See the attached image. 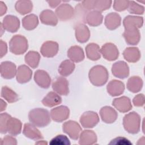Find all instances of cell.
<instances>
[{
  "label": "cell",
  "mask_w": 145,
  "mask_h": 145,
  "mask_svg": "<svg viewBox=\"0 0 145 145\" xmlns=\"http://www.w3.org/2000/svg\"><path fill=\"white\" fill-rule=\"evenodd\" d=\"M50 114L46 109L35 108L31 110L28 114L29 121L36 127H44L50 122Z\"/></svg>",
  "instance_id": "1"
},
{
  "label": "cell",
  "mask_w": 145,
  "mask_h": 145,
  "mask_svg": "<svg viewBox=\"0 0 145 145\" xmlns=\"http://www.w3.org/2000/svg\"><path fill=\"white\" fill-rule=\"evenodd\" d=\"M38 24V18L35 14L27 15L22 19V25L23 27L28 31L35 29L37 26Z\"/></svg>",
  "instance_id": "35"
},
{
  "label": "cell",
  "mask_w": 145,
  "mask_h": 145,
  "mask_svg": "<svg viewBox=\"0 0 145 145\" xmlns=\"http://www.w3.org/2000/svg\"><path fill=\"white\" fill-rule=\"evenodd\" d=\"M0 8H1V10H0V11H1L0 15L2 16L4 14L6 13V12L7 11V7H6L5 4L2 1L0 2Z\"/></svg>",
  "instance_id": "50"
},
{
  "label": "cell",
  "mask_w": 145,
  "mask_h": 145,
  "mask_svg": "<svg viewBox=\"0 0 145 145\" xmlns=\"http://www.w3.org/2000/svg\"><path fill=\"white\" fill-rule=\"evenodd\" d=\"M59 50V46L57 42L52 41L45 42L40 48L41 54L45 57L50 58L55 56Z\"/></svg>",
  "instance_id": "13"
},
{
  "label": "cell",
  "mask_w": 145,
  "mask_h": 145,
  "mask_svg": "<svg viewBox=\"0 0 145 145\" xmlns=\"http://www.w3.org/2000/svg\"><path fill=\"white\" fill-rule=\"evenodd\" d=\"M103 16L101 12L93 10L88 12L85 19V23L90 26L95 27L100 25L103 22Z\"/></svg>",
  "instance_id": "28"
},
{
  "label": "cell",
  "mask_w": 145,
  "mask_h": 145,
  "mask_svg": "<svg viewBox=\"0 0 145 145\" xmlns=\"http://www.w3.org/2000/svg\"><path fill=\"white\" fill-rule=\"evenodd\" d=\"M127 44L131 45H137L140 40V34L138 28L136 27L125 28V31L123 33Z\"/></svg>",
  "instance_id": "10"
},
{
  "label": "cell",
  "mask_w": 145,
  "mask_h": 145,
  "mask_svg": "<svg viewBox=\"0 0 145 145\" xmlns=\"http://www.w3.org/2000/svg\"><path fill=\"white\" fill-rule=\"evenodd\" d=\"M7 104L5 101H4L2 99H1V112H2L3 110L6 109Z\"/></svg>",
  "instance_id": "52"
},
{
  "label": "cell",
  "mask_w": 145,
  "mask_h": 145,
  "mask_svg": "<svg viewBox=\"0 0 145 145\" xmlns=\"http://www.w3.org/2000/svg\"><path fill=\"white\" fill-rule=\"evenodd\" d=\"M123 125L125 129L128 133L137 134L140 130V117L137 113L130 112L124 116Z\"/></svg>",
  "instance_id": "3"
},
{
  "label": "cell",
  "mask_w": 145,
  "mask_h": 145,
  "mask_svg": "<svg viewBox=\"0 0 145 145\" xmlns=\"http://www.w3.org/2000/svg\"><path fill=\"white\" fill-rule=\"evenodd\" d=\"M121 18L119 14L111 12L108 14L105 18V25L110 30H114L121 25Z\"/></svg>",
  "instance_id": "24"
},
{
  "label": "cell",
  "mask_w": 145,
  "mask_h": 145,
  "mask_svg": "<svg viewBox=\"0 0 145 145\" xmlns=\"http://www.w3.org/2000/svg\"><path fill=\"white\" fill-rule=\"evenodd\" d=\"M67 56L72 62H79L84 58V54L82 48L79 46H72L67 51Z\"/></svg>",
  "instance_id": "27"
},
{
  "label": "cell",
  "mask_w": 145,
  "mask_h": 145,
  "mask_svg": "<svg viewBox=\"0 0 145 145\" xmlns=\"http://www.w3.org/2000/svg\"><path fill=\"white\" fill-rule=\"evenodd\" d=\"M109 144H123V145H130L132 143L126 138L119 137L117 138H114V139L112 140V141L109 143Z\"/></svg>",
  "instance_id": "45"
},
{
  "label": "cell",
  "mask_w": 145,
  "mask_h": 145,
  "mask_svg": "<svg viewBox=\"0 0 145 145\" xmlns=\"http://www.w3.org/2000/svg\"><path fill=\"white\" fill-rule=\"evenodd\" d=\"M25 62L32 68H36L38 66L40 56L39 53L35 51H29L25 56Z\"/></svg>",
  "instance_id": "37"
},
{
  "label": "cell",
  "mask_w": 145,
  "mask_h": 145,
  "mask_svg": "<svg viewBox=\"0 0 145 145\" xmlns=\"http://www.w3.org/2000/svg\"><path fill=\"white\" fill-rule=\"evenodd\" d=\"M16 65L10 61H4L1 64V75L7 79H12L16 74Z\"/></svg>",
  "instance_id": "15"
},
{
  "label": "cell",
  "mask_w": 145,
  "mask_h": 145,
  "mask_svg": "<svg viewBox=\"0 0 145 145\" xmlns=\"http://www.w3.org/2000/svg\"><path fill=\"white\" fill-rule=\"evenodd\" d=\"M86 55L88 58L92 61H96L100 58L101 53L99 46L95 43H90L86 47Z\"/></svg>",
  "instance_id": "31"
},
{
  "label": "cell",
  "mask_w": 145,
  "mask_h": 145,
  "mask_svg": "<svg viewBox=\"0 0 145 145\" xmlns=\"http://www.w3.org/2000/svg\"><path fill=\"white\" fill-rule=\"evenodd\" d=\"M129 3V1H114L113 8L117 11H124L127 8Z\"/></svg>",
  "instance_id": "44"
},
{
  "label": "cell",
  "mask_w": 145,
  "mask_h": 145,
  "mask_svg": "<svg viewBox=\"0 0 145 145\" xmlns=\"http://www.w3.org/2000/svg\"><path fill=\"white\" fill-rule=\"evenodd\" d=\"M34 80L40 87L43 88H49L51 83L49 75L46 71L42 70H38L35 71Z\"/></svg>",
  "instance_id": "16"
},
{
  "label": "cell",
  "mask_w": 145,
  "mask_h": 145,
  "mask_svg": "<svg viewBox=\"0 0 145 145\" xmlns=\"http://www.w3.org/2000/svg\"><path fill=\"white\" fill-rule=\"evenodd\" d=\"M0 56L1 58L3 57L7 53V46L5 42H4L3 40H1L0 41Z\"/></svg>",
  "instance_id": "49"
},
{
  "label": "cell",
  "mask_w": 145,
  "mask_h": 145,
  "mask_svg": "<svg viewBox=\"0 0 145 145\" xmlns=\"http://www.w3.org/2000/svg\"><path fill=\"white\" fill-rule=\"evenodd\" d=\"M1 96L10 103H15L19 100L18 95L7 86L2 87Z\"/></svg>",
  "instance_id": "38"
},
{
  "label": "cell",
  "mask_w": 145,
  "mask_h": 145,
  "mask_svg": "<svg viewBox=\"0 0 145 145\" xmlns=\"http://www.w3.org/2000/svg\"><path fill=\"white\" fill-rule=\"evenodd\" d=\"M75 37L76 40L81 43L87 42L90 37V32L88 28L83 23L76 24L75 26Z\"/></svg>",
  "instance_id": "19"
},
{
  "label": "cell",
  "mask_w": 145,
  "mask_h": 145,
  "mask_svg": "<svg viewBox=\"0 0 145 145\" xmlns=\"http://www.w3.org/2000/svg\"><path fill=\"white\" fill-rule=\"evenodd\" d=\"M36 144H46L47 143L46 142H39L36 143Z\"/></svg>",
  "instance_id": "53"
},
{
  "label": "cell",
  "mask_w": 145,
  "mask_h": 145,
  "mask_svg": "<svg viewBox=\"0 0 145 145\" xmlns=\"http://www.w3.org/2000/svg\"><path fill=\"white\" fill-rule=\"evenodd\" d=\"M28 48L27 39L20 35L14 36L9 42V48L11 53L20 55L24 53Z\"/></svg>",
  "instance_id": "4"
},
{
  "label": "cell",
  "mask_w": 145,
  "mask_h": 145,
  "mask_svg": "<svg viewBox=\"0 0 145 145\" xmlns=\"http://www.w3.org/2000/svg\"><path fill=\"white\" fill-rule=\"evenodd\" d=\"M99 122L98 114L93 111L84 112L80 117V122L84 128H92Z\"/></svg>",
  "instance_id": "6"
},
{
  "label": "cell",
  "mask_w": 145,
  "mask_h": 145,
  "mask_svg": "<svg viewBox=\"0 0 145 145\" xmlns=\"http://www.w3.org/2000/svg\"><path fill=\"white\" fill-rule=\"evenodd\" d=\"M23 134L27 138L33 140H39L43 138L42 134L33 124L27 123L24 125Z\"/></svg>",
  "instance_id": "22"
},
{
  "label": "cell",
  "mask_w": 145,
  "mask_h": 145,
  "mask_svg": "<svg viewBox=\"0 0 145 145\" xmlns=\"http://www.w3.org/2000/svg\"><path fill=\"white\" fill-rule=\"evenodd\" d=\"M124 58L129 62H136L140 58V52L137 47H128L123 51Z\"/></svg>",
  "instance_id": "29"
},
{
  "label": "cell",
  "mask_w": 145,
  "mask_h": 145,
  "mask_svg": "<svg viewBox=\"0 0 145 145\" xmlns=\"http://www.w3.org/2000/svg\"><path fill=\"white\" fill-rule=\"evenodd\" d=\"M47 2L48 3L49 6H50L52 8H54L56 6H57L61 2V1H47Z\"/></svg>",
  "instance_id": "51"
},
{
  "label": "cell",
  "mask_w": 145,
  "mask_h": 145,
  "mask_svg": "<svg viewBox=\"0 0 145 145\" xmlns=\"http://www.w3.org/2000/svg\"><path fill=\"white\" fill-rule=\"evenodd\" d=\"M52 88L57 93L66 96L69 92V82L64 77H57L52 83Z\"/></svg>",
  "instance_id": "11"
},
{
  "label": "cell",
  "mask_w": 145,
  "mask_h": 145,
  "mask_svg": "<svg viewBox=\"0 0 145 145\" xmlns=\"http://www.w3.org/2000/svg\"><path fill=\"white\" fill-rule=\"evenodd\" d=\"M57 17L62 21L71 19L74 15V10L69 4L63 3L60 5L56 10Z\"/></svg>",
  "instance_id": "9"
},
{
  "label": "cell",
  "mask_w": 145,
  "mask_h": 145,
  "mask_svg": "<svg viewBox=\"0 0 145 145\" xmlns=\"http://www.w3.org/2000/svg\"><path fill=\"white\" fill-rule=\"evenodd\" d=\"M112 72L114 76L120 79H125L129 75V67L125 62L117 61L112 65Z\"/></svg>",
  "instance_id": "8"
},
{
  "label": "cell",
  "mask_w": 145,
  "mask_h": 145,
  "mask_svg": "<svg viewBox=\"0 0 145 145\" xmlns=\"http://www.w3.org/2000/svg\"><path fill=\"white\" fill-rule=\"evenodd\" d=\"M2 27L6 31L13 33L16 32L20 27V21L19 19L14 15H6L3 19Z\"/></svg>",
  "instance_id": "14"
},
{
  "label": "cell",
  "mask_w": 145,
  "mask_h": 145,
  "mask_svg": "<svg viewBox=\"0 0 145 145\" xmlns=\"http://www.w3.org/2000/svg\"><path fill=\"white\" fill-rule=\"evenodd\" d=\"M79 137V143L81 145L93 144L97 142L96 134L92 130H84L81 133Z\"/></svg>",
  "instance_id": "26"
},
{
  "label": "cell",
  "mask_w": 145,
  "mask_h": 145,
  "mask_svg": "<svg viewBox=\"0 0 145 145\" xmlns=\"http://www.w3.org/2000/svg\"><path fill=\"white\" fill-rule=\"evenodd\" d=\"M64 133H66L71 139L77 140L79 137L82 128L78 123L74 121H69L65 122L62 125Z\"/></svg>",
  "instance_id": "5"
},
{
  "label": "cell",
  "mask_w": 145,
  "mask_h": 145,
  "mask_svg": "<svg viewBox=\"0 0 145 145\" xmlns=\"http://www.w3.org/2000/svg\"><path fill=\"white\" fill-rule=\"evenodd\" d=\"M11 116L7 113H3L0 116V131L1 134H6V123L8 118Z\"/></svg>",
  "instance_id": "43"
},
{
  "label": "cell",
  "mask_w": 145,
  "mask_h": 145,
  "mask_svg": "<svg viewBox=\"0 0 145 145\" xmlns=\"http://www.w3.org/2000/svg\"><path fill=\"white\" fill-rule=\"evenodd\" d=\"M100 115L103 122L106 123H112L117 118V112L112 107L105 106L100 110Z\"/></svg>",
  "instance_id": "17"
},
{
  "label": "cell",
  "mask_w": 145,
  "mask_h": 145,
  "mask_svg": "<svg viewBox=\"0 0 145 145\" xmlns=\"http://www.w3.org/2000/svg\"><path fill=\"white\" fill-rule=\"evenodd\" d=\"M129 12L131 14H143L144 11V8L134 1H129V6L127 7Z\"/></svg>",
  "instance_id": "41"
},
{
  "label": "cell",
  "mask_w": 145,
  "mask_h": 145,
  "mask_svg": "<svg viewBox=\"0 0 145 145\" xmlns=\"http://www.w3.org/2000/svg\"><path fill=\"white\" fill-rule=\"evenodd\" d=\"M22 122L16 118L10 116L6 123V131L12 136L19 134L22 130Z\"/></svg>",
  "instance_id": "20"
},
{
  "label": "cell",
  "mask_w": 145,
  "mask_h": 145,
  "mask_svg": "<svg viewBox=\"0 0 145 145\" xmlns=\"http://www.w3.org/2000/svg\"><path fill=\"white\" fill-rule=\"evenodd\" d=\"M49 143L51 145H70V142L66 135L61 134L53 138Z\"/></svg>",
  "instance_id": "42"
},
{
  "label": "cell",
  "mask_w": 145,
  "mask_h": 145,
  "mask_svg": "<svg viewBox=\"0 0 145 145\" xmlns=\"http://www.w3.org/2000/svg\"><path fill=\"white\" fill-rule=\"evenodd\" d=\"M50 114L53 121L61 122L67 119L69 116L70 110L68 107L61 105L52 109Z\"/></svg>",
  "instance_id": "12"
},
{
  "label": "cell",
  "mask_w": 145,
  "mask_h": 145,
  "mask_svg": "<svg viewBox=\"0 0 145 145\" xmlns=\"http://www.w3.org/2000/svg\"><path fill=\"white\" fill-rule=\"evenodd\" d=\"M15 8L21 15H25L32 10V2L31 1H18L15 3Z\"/></svg>",
  "instance_id": "34"
},
{
  "label": "cell",
  "mask_w": 145,
  "mask_h": 145,
  "mask_svg": "<svg viewBox=\"0 0 145 145\" xmlns=\"http://www.w3.org/2000/svg\"><path fill=\"white\" fill-rule=\"evenodd\" d=\"M81 3L87 11L93 10L95 1H84Z\"/></svg>",
  "instance_id": "48"
},
{
  "label": "cell",
  "mask_w": 145,
  "mask_h": 145,
  "mask_svg": "<svg viewBox=\"0 0 145 145\" xmlns=\"http://www.w3.org/2000/svg\"><path fill=\"white\" fill-rule=\"evenodd\" d=\"M87 14V10L83 6L82 3H79L75 6L74 14L75 15V18L78 20H80L84 23Z\"/></svg>",
  "instance_id": "39"
},
{
  "label": "cell",
  "mask_w": 145,
  "mask_h": 145,
  "mask_svg": "<svg viewBox=\"0 0 145 145\" xmlns=\"http://www.w3.org/2000/svg\"><path fill=\"white\" fill-rule=\"evenodd\" d=\"M88 76L91 83L95 86L99 87L106 83L109 74L105 67L101 65H96L89 70Z\"/></svg>",
  "instance_id": "2"
},
{
  "label": "cell",
  "mask_w": 145,
  "mask_h": 145,
  "mask_svg": "<svg viewBox=\"0 0 145 145\" xmlns=\"http://www.w3.org/2000/svg\"><path fill=\"white\" fill-rule=\"evenodd\" d=\"M142 86L143 80L139 76H134L128 79L127 83V88L130 92L133 93L138 92L142 89Z\"/></svg>",
  "instance_id": "33"
},
{
  "label": "cell",
  "mask_w": 145,
  "mask_h": 145,
  "mask_svg": "<svg viewBox=\"0 0 145 145\" xmlns=\"http://www.w3.org/2000/svg\"><path fill=\"white\" fill-rule=\"evenodd\" d=\"M107 91L112 96H116L123 93L125 90L123 83L117 80H111L107 85Z\"/></svg>",
  "instance_id": "23"
},
{
  "label": "cell",
  "mask_w": 145,
  "mask_h": 145,
  "mask_svg": "<svg viewBox=\"0 0 145 145\" xmlns=\"http://www.w3.org/2000/svg\"><path fill=\"white\" fill-rule=\"evenodd\" d=\"M32 75V70L26 65H23L18 67L16 72V80L20 83L29 82Z\"/></svg>",
  "instance_id": "21"
},
{
  "label": "cell",
  "mask_w": 145,
  "mask_h": 145,
  "mask_svg": "<svg viewBox=\"0 0 145 145\" xmlns=\"http://www.w3.org/2000/svg\"><path fill=\"white\" fill-rule=\"evenodd\" d=\"M143 19L142 17L128 15L125 18L123 21V24L125 28L136 27L141 28L143 25Z\"/></svg>",
  "instance_id": "32"
},
{
  "label": "cell",
  "mask_w": 145,
  "mask_h": 145,
  "mask_svg": "<svg viewBox=\"0 0 145 145\" xmlns=\"http://www.w3.org/2000/svg\"><path fill=\"white\" fill-rule=\"evenodd\" d=\"M75 69V64L70 60H65L60 64L58 68V72L63 76H67L70 75Z\"/></svg>",
  "instance_id": "36"
},
{
  "label": "cell",
  "mask_w": 145,
  "mask_h": 145,
  "mask_svg": "<svg viewBox=\"0 0 145 145\" xmlns=\"http://www.w3.org/2000/svg\"><path fill=\"white\" fill-rule=\"evenodd\" d=\"M1 144H16L17 142L15 138L10 135H6L3 139H1Z\"/></svg>",
  "instance_id": "47"
},
{
  "label": "cell",
  "mask_w": 145,
  "mask_h": 145,
  "mask_svg": "<svg viewBox=\"0 0 145 145\" xmlns=\"http://www.w3.org/2000/svg\"><path fill=\"white\" fill-rule=\"evenodd\" d=\"M62 103V98L56 92H50L42 100V103L44 106L53 107Z\"/></svg>",
  "instance_id": "30"
},
{
  "label": "cell",
  "mask_w": 145,
  "mask_h": 145,
  "mask_svg": "<svg viewBox=\"0 0 145 145\" xmlns=\"http://www.w3.org/2000/svg\"><path fill=\"white\" fill-rule=\"evenodd\" d=\"M112 105L120 112L126 113L132 108L130 99L126 96H122L114 99Z\"/></svg>",
  "instance_id": "18"
},
{
  "label": "cell",
  "mask_w": 145,
  "mask_h": 145,
  "mask_svg": "<svg viewBox=\"0 0 145 145\" xmlns=\"http://www.w3.org/2000/svg\"><path fill=\"white\" fill-rule=\"evenodd\" d=\"M40 19L42 24L55 26L58 23V19L54 12L50 10L42 11L40 15Z\"/></svg>",
  "instance_id": "25"
},
{
  "label": "cell",
  "mask_w": 145,
  "mask_h": 145,
  "mask_svg": "<svg viewBox=\"0 0 145 145\" xmlns=\"http://www.w3.org/2000/svg\"><path fill=\"white\" fill-rule=\"evenodd\" d=\"M112 1H95L93 10L100 12L108 10L111 6Z\"/></svg>",
  "instance_id": "40"
},
{
  "label": "cell",
  "mask_w": 145,
  "mask_h": 145,
  "mask_svg": "<svg viewBox=\"0 0 145 145\" xmlns=\"http://www.w3.org/2000/svg\"><path fill=\"white\" fill-rule=\"evenodd\" d=\"M100 53L103 57L108 61L116 60L119 56V52L117 46L112 43H106L103 45Z\"/></svg>",
  "instance_id": "7"
},
{
  "label": "cell",
  "mask_w": 145,
  "mask_h": 145,
  "mask_svg": "<svg viewBox=\"0 0 145 145\" xmlns=\"http://www.w3.org/2000/svg\"><path fill=\"white\" fill-rule=\"evenodd\" d=\"M133 103L136 106H143L144 104V96L143 94H139L135 96L133 99Z\"/></svg>",
  "instance_id": "46"
}]
</instances>
